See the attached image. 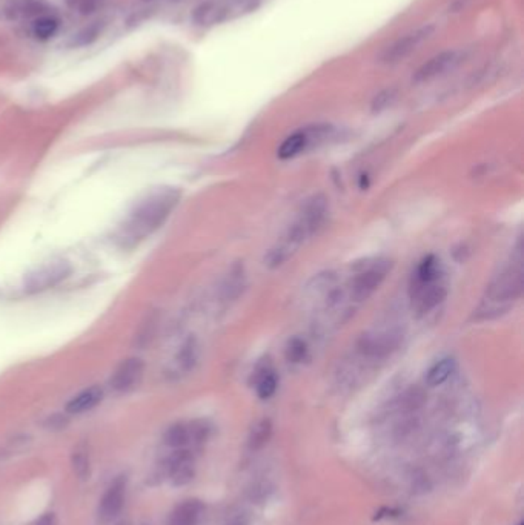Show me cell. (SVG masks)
Listing matches in <instances>:
<instances>
[{
	"label": "cell",
	"instance_id": "6da1fadb",
	"mask_svg": "<svg viewBox=\"0 0 524 525\" xmlns=\"http://www.w3.org/2000/svg\"><path fill=\"white\" fill-rule=\"evenodd\" d=\"M328 215V200L323 196H314L306 200L300 214L294 220L286 232L275 243L268 254L264 255V264L269 269H277L283 266L289 258L299 252V249L308 239L317 234V230L325 223Z\"/></svg>",
	"mask_w": 524,
	"mask_h": 525
},
{
	"label": "cell",
	"instance_id": "7a4b0ae2",
	"mask_svg": "<svg viewBox=\"0 0 524 525\" xmlns=\"http://www.w3.org/2000/svg\"><path fill=\"white\" fill-rule=\"evenodd\" d=\"M180 191L176 188H159L143 197L130 212L122 226L125 242H139L155 232L171 212L179 205Z\"/></svg>",
	"mask_w": 524,
	"mask_h": 525
},
{
	"label": "cell",
	"instance_id": "3957f363",
	"mask_svg": "<svg viewBox=\"0 0 524 525\" xmlns=\"http://www.w3.org/2000/svg\"><path fill=\"white\" fill-rule=\"evenodd\" d=\"M391 271V261L386 258H374L355 264V273L349 281V293L355 303L366 301L380 288Z\"/></svg>",
	"mask_w": 524,
	"mask_h": 525
},
{
	"label": "cell",
	"instance_id": "277c9868",
	"mask_svg": "<svg viewBox=\"0 0 524 525\" xmlns=\"http://www.w3.org/2000/svg\"><path fill=\"white\" fill-rule=\"evenodd\" d=\"M523 260L518 251L517 258L491 281L486 292V301L494 307L495 304H509L520 298L523 292Z\"/></svg>",
	"mask_w": 524,
	"mask_h": 525
},
{
	"label": "cell",
	"instance_id": "5b68a950",
	"mask_svg": "<svg viewBox=\"0 0 524 525\" xmlns=\"http://www.w3.org/2000/svg\"><path fill=\"white\" fill-rule=\"evenodd\" d=\"M72 272V266L67 260H51L35 267L23 280V289L26 293H40L56 288L65 281Z\"/></svg>",
	"mask_w": 524,
	"mask_h": 525
},
{
	"label": "cell",
	"instance_id": "8992f818",
	"mask_svg": "<svg viewBox=\"0 0 524 525\" xmlns=\"http://www.w3.org/2000/svg\"><path fill=\"white\" fill-rule=\"evenodd\" d=\"M401 339V332L395 329L366 332L357 341V352L369 359H383L400 347Z\"/></svg>",
	"mask_w": 524,
	"mask_h": 525
},
{
	"label": "cell",
	"instance_id": "52a82bcc",
	"mask_svg": "<svg viewBox=\"0 0 524 525\" xmlns=\"http://www.w3.org/2000/svg\"><path fill=\"white\" fill-rule=\"evenodd\" d=\"M435 33V26L430 23H425L416 30L406 33L404 35L398 37L392 45H389L381 54V63L384 64H395L403 62L412 52H416L420 46L425 43L428 39H430L432 34Z\"/></svg>",
	"mask_w": 524,
	"mask_h": 525
},
{
	"label": "cell",
	"instance_id": "ba28073f",
	"mask_svg": "<svg viewBox=\"0 0 524 525\" xmlns=\"http://www.w3.org/2000/svg\"><path fill=\"white\" fill-rule=\"evenodd\" d=\"M447 297V289L443 281L438 280L434 283H416L409 284V298L413 312L418 317L426 315L430 310L438 307Z\"/></svg>",
	"mask_w": 524,
	"mask_h": 525
},
{
	"label": "cell",
	"instance_id": "9c48e42d",
	"mask_svg": "<svg viewBox=\"0 0 524 525\" xmlns=\"http://www.w3.org/2000/svg\"><path fill=\"white\" fill-rule=\"evenodd\" d=\"M145 373L143 359L137 356H130L116 367L111 378H109V385L114 392L123 393L135 389L140 384Z\"/></svg>",
	"mask_w": 524,
	"mask_h": 525
},
{
	"label": "cell",
	"instance_id": "30bf717a",
	"mask_svg": "<svg viewBox=\"0 0 524 525\" xmlns=\"http://www.w3.org/2000/svg\"><path fill=\"white\" fill-rule=\"evenodd\" d=\"M462 60V52L455 50H447L440 54H435L425 62L421 67L413 74L412 80L416 83H426L430 80H435L437 77L443 76L447 71L454 69Z\"/></svg>",
	"mask_w": 524,
	"mask_h": 525
},
{
	"label": "cell",
	"instance_id": "8fae6325",
	"mask_svg": "<svg viewBox=\"0 0 524 525\" xmlns=\"http://www.w3.org/2000/svg\"><path fill=\"white\" fill-rule=\"evenodd\" d=\"M168 468L171 482L177 487L189 484L196 475L194 458L185 447L174 448L171 456L168 458Z\"/></svg>",
	"mask_w": 524,
	"mask_h": 525
},
{
	"label": "cell",
	"instance_id": "7c38bea8",
	"mask_svg": "<svg viewBox=\"0 0 524 525\" xmlns=\"http://www.w3.org/2000/svg\"><path fill=\"white\" fill-rule=\"evenodd\" d=\"M231 9L225 0H204L192 9L191 18L197 26H214L231 17Z\"/></svg>",
	"mask_w": 524,
	"mask_h": 525
},
{
	"label": "cell",
	"instance_id": "4fadbf2b",
	"mask_svg": "<svg viewBox=\"0 0 524 525\" xmlns=\"http://www.w3.org/2000/svg\"><path fill=\"white\" fill-rule=\"evenodd\" d=\"M125 490H126V478L125 476L116 478L114 482H111V485L106 488L102 501H100V505H99L100 519L109 521L121 513L122 507H123V501H125Z\"/></svg>",
	"mask_w": 524,
	"mask_h": 525
},
{
	"label": "cell",
	"instance_id": "5bb4252c",
	"mask_svg": "<svg viewBox=\"0 0 524 525\" xmlns=\"http://www.w3.org/2000/svg\"><path fill=\"white\" fill-rule=\"evenodd\" d=\"M200 358V346L194 337L185 339V343L180 346L176 356L172 359V375H186L199 363Z\"/></svg>",
	"mask_w": 524,
	"mask_h": 525
},
{
	"label": "cell",
	"instance_id": "9a60e30c",
	"mask_svg": "<svg viewBox=\"0 0 524 525\" xmlns=\"http://www.w3.org/2000/svg\"><path fill=\"white\" fill-rule=\"evenodd\" d=\"M43 13H47V8L39 0H6L4 5L8 21H34Z\"/></svg>",
	"mask_w": 524,
	"mask_h": 525
},
{
	"label": "cell",
	"instance_id": "2e32d148",
	"mask_svg": "<svg viewBox=\"0 0 524 525\" xmlns=\"http://www.w3.org/2000/svg\"><path fill=\"white\" fill-rule=\"evenodd\" d=\"M104 400V389L99 385H91L88 389H84L80 393L68 401L67 412L71 414H80L93 410L94 407L102 402Z\"/></svg>",
	"mask_w": 524,
	"mask_h": 525
},
{
	"label": "cell",
	"instance_id": "e0dca14e",
	"mask_svg": "<svg viewBox=\"0 0 524 525\" xmlns=\"http://www.w3.org/2000/svg\"><path fill=\"white\" fill-rule=\"evenodd\" d=\"M309 145H311V138H309L308 131L306 129H300V131H296L284 138L283 143L279 147L277 155L280 160H291L294 159V157L300 155L303 151H306Z\"/></svg>",
	"mask_w": 524,
	"mask_h": 525
},
{
	"label": "cell",
	"instance_id": "ac0fdd59",
	"mask_svg": "<svg viewBox=\"0 0 524 525\" xmlns=\"http://www.w3.org/2000/svg\"><path fill=\"white\" fill-rule=\"evenodd\" d=\"M443 278V269H441L440 260L435 255H428L418 263L416 272H413L411 281L416 283H434Z\"/></svg>",
	"mask_w": 524,
	"mask_h": 525
},
{
	"label": "cell",
	"instance_id": "d6986e66",
	"mask_svg": "<svg viewBox=\"0 0 524 525\" xmlns=\"http://www.w3.org/2000/svg\"><path fill=\"white\" fill-rule=\"evenodd\" d=\"M204 504L200 501H186L179 505L171 514L169 525H197Z\"/></svg>",
	"mask_w": 524,
	"mask_h": 525
},
{
	"label": "cell",
	"instance_id": "ffe728a7",
	"mask_svg": "<svg viewBox=\"0 0 524 525\" xmlns=\"http://www.w3.org/2000/svg\"><path fill=\"white\" fill-rule=\"evenodd\" d=\"M279 378L274 368L266 364L255 375V392L262 400H269L277 392Z\"/></svg>",
	"mask_w": 524,
	"mask_h": 525
},
{
	"label": "cell",
	"instance_id": "44dd1931",
	"mask_svg": "<svg viewBox=\"0 0 524 525\" xmlns=\"http://www.w3.org/2000/svg\"><path fill=\"white\" fill-rule=\"evenodd\" d=\"M59 28H60L59 16L54 13H43L33 21L31 31L38 40H50L51 37L56 35Z\"/></svg>",
	"mask_w": 524,
	"mask_h": 525
},
{
	"label": "cell",
	"instance_id": "7402d4cb",
	"mask_svg": "<svg viewBox=\"0 0 524 525\" xmlns=\"http://www.w3.org/2000/svg\"><path fill=\"white\" fill-rule=\"evenodd\" d=\"M455 371V359L454 358H441L432 366L428 373H426V384L429 387H438L443 383H446L450 375Z\"/></svg>",
	"mask_w": 524,
	"mask_h": 525
},
{
	"label": "cell",
	"instance_id": "603a6c76",
	"mask_svg": "<svg viewBox=\"0 0 524 525\" xmlns=\"http://www.w3.org/2000/svg\"><path fill=\"white\" fill-rule=\"evenodd\" d=\"M104 31V22L102 21H96L87 25L85 28H82L79 33L72 35V39L69 42L71 48H85V46L93 45L100 34Z\"/></svg>",
	"mask_w": 524,
	"mask_h": 525
},
{
	"label": "cell",
	"instance_id": "cb8c5ba5",
	"mask_svg": "<svg viewBox=\"0 0 524 525\" xmlns=\"http://www.w3.org/2000/svg\"><path fill=\"white\" fill-rule=\"evenodd\" d=\"M271 435H272V422L266 418L260 419L251 430L250 441H247L250 448L251 450L263 448L266 444H268Z\"/></svg>",
	"mask_w": 524,
	"mask_h": 525
},
{
	"label": "cell",
	"instance_id": "d4e9b609",
	"mask_svg": "<svg viewBox=\"0 0 524 525\" xmlns=\"http://www.w3.org/2000/svg\"><path fill=\"white\" fill-rule=\"evenodd\" d=\"M188 442H191L188 424H174L165 433V444L171 448H183Z\"/></svg>",
	"mask_w": 524,
	"mask_h": 525
},
{
	"label": "cell",
	"instance_id": "484cf974",
	"mask_svg": "<svg viewBox=\"0 0 524 525\" xmlns=\"http://www.w3.org/2000/svg\"><path fill=\"white\" fill-rule=\"evenodd\" d=\"M245 286V275H243V266H234L231 273L226 278L223 284V297L225 300H233L237 298L240 292L243 290Z\"/></svg>",
	"mask_w": 524,
	"mask_h": 525
},
{
	"label": "cell",
	"instance_id": "4316f807",
	"mask_svg": "<svg viewBox=\"0 0 524 525\" xmlns=\"http://www.w3.org/2000/svg\"><path fill=\"white\" fill-rule=\"evenodd\" d=\"M71 465L74 470V475L80 481H87L91 476V461L89 453L85 448H77L71 456Z\"/></svg>",
	"mask_w": 524,
	"mask_h": 525
},
{
	"label": "cell",
	"instance_id": "83f0119b",
	"mask_svg": "<svg viewBox=\"0 0 524 525\" xmlns=\"http://www.w3.org/2000/svg\"><path fill=\"white\" fill-rule=\"evenodd\" d=\"M284 355H286V359L292 364H299L308 355V346L305 341L301 338H292L289 339V343L286 346V350H284Z\"/></svg>",
	"mask_w": 524,
	"mask_h": 525
},
{
	"label": "cell",
	"instance_id": "f1b7e54d",
	"mask_svg": "<svg viewBox=\"0 0 524 525\" xmlns=\"http://www.w3.org/2000/svg\"><path fill=\"white\" fill-rule=\"evenodd\" d=\"M188 427H189L191 441H194L196 444H204V442L209 438L211 427L206 421L204 419L192 421L191 424H188Z\"/></svg>",
	"mask_w": 524,
	"mask_h": 525
},
{
	"label": "cell",
	"instance_id": "f546056e",
	"mask_svg": "<svg viewBox=\"0 0 524 525\" xmlns=\"http://www.w3.org/2000/svg\"><path fill=\"white\" fill-rule=\"evenodd\" d=\"M425 402V393L420 389H411L401 396L400 400V409L403 410H416L421 407V404Z\"/></svg>",
	"mask_w": 524,
	"mask_h": 525
},
{
	"label": "cell",
	"instance_id": "4dcf8cb0",
	"mask_svg": "<svg viewBox=\"0 0 524 525\" xmlns=\"http://www.w3.org/2000/svg\"><path fill=\"white\" fill-rule=\"evenodd\" d=\"M395 97H397V91H395L394 88H388V89H383L381 92H379L372 100V111L374 113H380V111L388 108L392 101L395 100Z\"/></svg>",
	"mask_w": 524,
	"mask_h": 525
},
{
	"label": "cell",
	"instance_id": "1f68e13d",
	"mask_svg": "<svg viewBox=\"0 0 524 525\" xmlns=\"http://www.w3.org/2000/svg\"><path fill=\"white\" fill-rule=\"evenodd\" d=\"M67 5L72 9H77L80 14H93L96 9L104 4V0H65Z\"/></svg>",
	"mask_w": 524,
	"mask_h": 525
},
{
	"label": "cell",
	"instance_id": "d6a6232c",
	"mask_svg": "<svg viewBox=\"0 0 524 525\" xmlns=\"http://www.w3.org/2000/svg\"><path fill=\"white\" fill-rule=\"evenodd\" d=\"M68 426V418L65 417V414H51V417L45 421V427H47L48 430H62L65 429Z\"/></svg>",
	"mask_w": 524,
	"mask_h": 525
},
{
	"label": "cell",
	"instance_id": "836d02e7",
	"mask_svg": "<svg viewBox=\"0 0 524 525\" xmlns=\"http://www.w3.org/2000/svg\"><path fill=\"white\" fill-rule=\"evenodd\" d=\"M250 521L251 518L246 512H237L229 518L226 525H250Z\"/></svg>",
	"mask_w": 524,
	"mask_h": 525
},
{
	"label": "cell",
	"instance_id": "e575fe53",
	"mask_svg": "<svg viewBox=\"0 0 524 525\" xmlns=\"http://www.w3.org/2000/svg\"><path fill=\"white\" fill-rule=\"evenodd\" d=\"M33 525H57V518L54 513H45Z\"/></svg>",
	"mask_w": 524,
	"mask_h": 525
},
{
	"label": "cell",
	"instance_id": "d590c367",
	"mask_svg": "<svg viewBox=\"0 0 524 525\" xmlns=\"http://www.w3.org/2000/svg\"><path fill=\"white\" fill-rule=\"evenodd\" d=\"M472 2V0H455V2L452 4V9H454V13H458V11H463V9L469 5V4H471Z\"/></svg>",
	"mask_w": 524,
	"mask_h": 525
},
{
	"label": "cell",
	"instance_id": "8d00e7d4",
	"mask_svg": "<svg viewBox=\"0 0 524 525\" xmlns=\"http://www.w3.org/2000/svg\"><path fill=\"white\" fill-rule=\"evenodd\" d=\"M117 525H130V524H128V522H118Z\"/></svg>",
	"mask_w": 524,
	"mask_h": 525
}]
</instances>
